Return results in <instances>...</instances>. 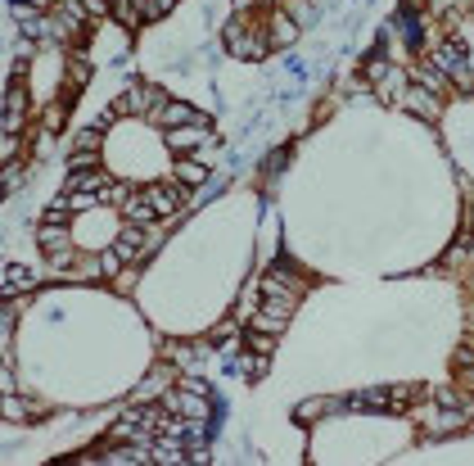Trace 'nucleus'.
Returning a JSON list of instances; mask_svg holds the SVG:
<instances>
[{"label": "nucleus", "instance_id": "obj_1", "mask_svg": "<svg viewBox=\"0 0 474 466\" xmlns=\"http://www.w3.org/2000/svg\"><path fill=\"white\" fill-rule=\"evenodd\" d=\"M226 50H231L235 59L262 63V59L271 54V46H266V32H262V19H253V14H249V23H244L235 37H226Z\"/></svg>", "mask_w": 474, "mask_h": 466}, {"label": "nucleus", "instance_id": "obj_2", "mask_svg": "<svg viewBox=\"0 0 474 466\" xmlns=\"http://www.w3.org/2000/svg\"><path fill=\"white\" fill-rule=\"evenodd\" d=\"M262 32H266V46L271 50H294L298 46V37H303V28L276 5V10H266L262 14Z\"/></svg>", "mask_w": 474, "mask_h": 466}, {"label": "nucleus", "instance_id": "obj_3", "mask_svg": "<svg viewBox=\"0 0 474 466\" xmlns=\"http://www.w3.org/2000/svg\"><path fill=\"white\" fill-rule=\"evenodd\" d=\"M203 141H213V122H185V127H168L163 131V146L172 154H194Z\"/></svg>", "mask_w": 474, "mask_h": 466}, {"label": "nucleus", "instance_id": "obj_4", "mask_svg": "<svg viewBox=\"0 0 474 466\" xmlns=\"http://www.w3.org/2000/svg\"><path fill=\"white\" fill-rule=\"evenodd\" d=\"M145 195H150V204H154V213H159V218H176V213H181V204H185V190H181V181H176V177L150 181V186H145Z\"/></svg>", "mask_w": 474, "mask_h": 466}, {"label": "nucleus", "instance_id": "obj_5", "mask_svg": "<svg viewBox=\"0 0 474 466\" xmlns=\"http://www.w3.org/2000/svg\"><path fill=\"white\" fill-rule=\"evenodd\" d=\"M150 122L154 127H185V122H213V113H199L194 104H185V100H163L154 113H150Z\"/></svg>", "mask_w": 474, "mask_h": 466}, {"label": "nucleus", "instance_id": "obj_6", "mask_svg": "<svg viewBox=\"0 0 474 466\" xmlns=\"http://www.w3.org/2000/svg\"><path fill=\"white\" fill-rule=\"evenodd\" d=\"M397 104H402L406 113H416L421 122H438V118H443V100L429 96V91H421V87H406Z\"/></svg>", "mask_w": 474, "mask_h": 466}, {"label": "nucleus", "instance_id": "obj_7", "mask_svg": "<svg viewBox=\"0 0 474 466\" xmlns=\"http://www.w3.org/2000/svg\"><path fill=\"white\" fill-rule=\"evenodd\" d=\"M37 245H41V254H63V249H78L73 227H68V222H41V227H37Z\"/></svg>", "mask_w": 474, "mask_h": 466}, {"label": "nucleus", "instance_id": "obj_8", "mask_svg": "<svg viewBox=\"0 0 474 466\" xmlns=\"http://www.w3.org/2000/svg\"><path fill=\"white\" fill-rule=\"evenodd\" d=\"M122 222H141V227H150V222H159V213H154V204H150V195H145V186H135L127 199H122Z\"/></svg>", "mask_w": 474, "mask_h": 466}, {"label": "nucleus", "instance_id": "obj_9", "mask_svg": "<svg viewBox=\"0 0 474 466\" xmlns=\"http://www.w3.org/2000/svg\"><path fill=\"white\" fill-rule=\"evenodd\" d=\"M172 177L181 181V190H199V186H208L213 168H203V163H199V159H190V154H176V163H172Z\"/></svg>", "mask_w": 474, "mask_h": 466}, {"label": "nucleus", "instance_id": "obj_10", "mask_svg": "<svg viewBox=\"0 0 474 466\" xmlns=\"http://www.w3.org/2000/svg\"><path fill=\"white\" fill-rule=\"evenodd\" d=\"M406 87H412V73H406L402 63H388V73H384V78L375 82V96H380L384 104H397Z\"/></svg>", "mask_w": 474, "mask_h": 466}, {"label": "nucleus", "instance_id": "obj_11", "mask_svg": "<svg viewBox=\"0 0 474 466\" xmlns=\"http://www.w3.org/2000/svg\"><path fill=\"white\" fill-rule=\"evenodd\" d=\"M68 281H100L104 277V262H100V249H78L73 268L63 272Z\"/></svg>", "mask_w": 474, "mask_h": 466}, {"label": "nucleus", "instance_id": "obj_12", "mask_svg": "<svg viewBox=\"0 0 474 466\" xmlns=\"http://www.w3.org/2000/svg\"><path fill=\"white\" fill-rule=\"evenodd\" d=\"M334 412H344V398H307V404L294 408V417H298L303 426L316 421V417H334Z\"/></svg>", "mask_w": 474, "mask_h": 466}, {"label": "nucleus", "instance_id": "obj_13", "mask_svg": "<svg viewBox=\"0 0 474 466\" xmlns=\"http://www.w3.org/2000/svg\"><path fill=\"white\" fill-rule=\"evenodd\" d=\"M348 412H384V385H371V389H357L344 398Z\"/></svg>", "mask_w": 474, "mask_h": 466}, {"label": "nucleus", "instance_id": "obj_14", "mask_svg": "<svg viewBox=\"0 0 474 466\" xmlns=\"http://www.w3.org/2000/svg\"><path fill=\"white\" fill-rule=\"evenodd\" d=\"M23 186H28V163H23V159L0 163V199H5V195H19Z\"/></svg>", "mask_w": 474, "mask_h": 466}, {"label": "nucleus", "instance_id": "obj_15", "mask_svg": "<svg viewBox=\"0 0 474 466\" xmlns=\"http://www.w3.org/2000/svg\"><path fill=\"white\" fill-rule=\"evenodd\" d=\"M412 78H416V87H421V91H429V96H438V100H447V96H452L447 78H443V73H434L429 63H421V69H412Z\"/></svg>", "mask_w": 474, "mask_h": 466}, {"label": "nucleus", "instance_id": "obj_16", "mask_svg": "<svg viewBox=\"0 0 474 466\" xmlns=\"http://www.w3.org/2000/svg\"><path fill=\"white\" fill-rule=\"evenodd\" d=\"M41 277H45V268L32 272V268H19V262H10V268H5V286H10L14 295H28L32 286H41Z\"/></svg>", "mask_w": 474, "mask_h": 466}, {"label": "nucleus", "instance_id": "obj_17", "mask_svg": "<svg viewBox=\"0 0 474 466\" xmlns=\"http://www.w3.org/2000/svg\"><path fill=\"white\" fill-rule=\"evenodd\" d=\"M109 14H113V19H118V28H127V32L145 28V19H141V5H135V0H109Z\"/></svg>", "mask_w": 474, "mask_h": 466}, {"label": "nucleus", "instance_id": "obj_18", "mask_svg": "<svg viewBox=\"0 0 474 466\" xmlns=\"http://www.w3.org/2000/svg\"><path fill=\"white\" fill-rule=\"evenodd\" d=\"M285 321H290V317L271 312V308H262V304L249 312V326H253V330H266V336H285Z\"/></svg>", "mask_w": 474, "mask_h": 466}, {"label": "nucleus", "instance_id": "obj_19", "mask_svg": "<svg viewBox=\"0 0 474 466\" xmlns=\"http://www.w3.org/2000/svg\"><path fill=\"white\" fill-rule=\"evenodd\" d=\"M68 127V96H59V100H50L45 109H41V131H63Z\"/></svg>", "mask_w": 474, "mask_h": 466}, {"label": "nucleus", "instance_id": "obj_20", "mask_svg": "<svg viewBox=\"0 0 474 466\" xmlns=\"http://www.w3.org/2000/svg\"><path fill=\"white\" fill-rule=\"evenodd\" d=\"M281 10H285L298 28H312V23H316V0H281Z\"/></svg>", "mask_w": 474, "mask_h": 466}, {"label": "nucleus", "instance_id": "obj_21", "mask_svg": "<svg viewBox=\"0 0 474 466\" xmlns=\"http://www.w3.org/2000/svg\"><path fill=\"white\" fill-rule=\"evenodd\" d=\"M231 371H244L249 380H257V376H266V354H253V349H249L240 362H231Z\"/></svg>", "mask_w": 474, "mask_h": 466}, {"label": "nucleus", "instance_id": "obj_22", "mask_svg": "<svg viewBox=\"0 0 474 466\" xmlns=\"http://www.w3.org/2000/svg\"><path fill=\"white\" fill-rule=\"evenodd\" d=\"M23 159V137L19 131H0V163H14Z\"/></svg>", "mask_w": 474, "mask_h": 466}, {"label": "nucleus", "instance_id": "obj_23", "mask_svg": "<svg viewBox=\"0 0 474 466\" xmlns=\"http://www.w3.org/2000/svg\"><path fill=\"white\" fill-rule=\"evenodd\" d=\"M276 340H281V336H266V330H253V326H249V336H244V345H249L253 354H266V358L276 354Z\"/></svg>", "mask_w": 474, "mask_h": 466}, {"label": "nucleus", "instance_id": "obj_24", "mask_svg": "<svg viewBox=\"0 0 474 466\" xmlns=\"http://www.w3.org/2000/svg\"><path fill=\"white\" fill-rule=\"evenodd\" d=\"M104 146V127H78L73 150H100Z\"/></svg>", "mask_w": 474, "mask_h": 466}, {"label": "nucleus", "instance_id": "obj_25", "mask_svg": "<svg viewBox=\"0 0 474 466\" xmlns=\"http://www.w3.org/2000/svg\"><path fill=\"white\" fill-rule=\"evenodd\" d=\"M100 168V150H68V172H86Z\"/></svg>", "mask_w": 474, "mask_h": 466}, {"label": "nucleus", "instance_id": "obj_26", "mask_svg": "<svg viewBox=\"0 0 474 466\" xmlns=\"http://www.w3.org/2000/svg\"><path fill=\"white\" fill-rule=\"evenodd\" d=\"M0 394H19V376H14V358H0Z\"/></svg>", "mask_w": 474, "mask_h": 466}, {"label": "nucleus", "instance_id": "obj_27", "mask_svg": "<svg viewBox=\"0 0 474 466\" xmlns=\"http://www.w3.org/2000/svg\"><path fill=\"white\" fill-rule=\"evenodd\" d=\"M384 73H388V59H384V54H371V59H366V82L375 87Z\"/></svg>", "mask_w": 474, "mask_h": 466}, {"label": "nucleus", "instance_id": "obj_28", "mask_svg": "<svg viewBox=\"0 0 474 466\" xmlns=\"http://www.w3.org/2000/svg\"><path fill=\"white\" fill-rule=\"evenodd\" d=\"M231 10H235V14H253L257 5H253V0H231Z\"/></svg>", "mask_w": 474, "mask_h": 466}, {"label": "nucleus", "instance_id": "obj_29", "mask_svg": "<svg viewBox=\"0 0 474 466\" xmlns=\"http://www.w3.org/2000/svg\"><path fill=\"white\" fill-rule=\"evenodd\" d=\"M257 5H262V10H276V5H281V0H257Z\"/></svg>", "mask_w": 474, "mask_h": 466}]
</instances>
